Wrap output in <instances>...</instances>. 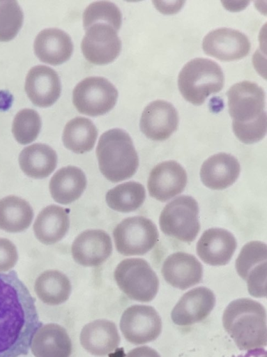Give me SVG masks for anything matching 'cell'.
<instances>
[{"mask_svg":"<svg viewBox=\"0 0 267 357\" xmlns=\"http://www.w3.org/2000/svg\"><path fill=\"white\" fill-rule=\"evenodd\" d=\"M41 326L35 299L16 272L0 273V357L26 355Z\"/></svg>","mask_w":267,"mask_h":357,"instance_id":"cell-1","label":"cell"},{"mask_svg":"<svg viewBox=\"0 0 267 357\" xmlns=\"http://www.w3.org/2000/svg\"><path fill=\"white\" fill-rule=\"evenodd\" d=\"M229 114L236 137L244 144L262 139L266 132L265 93L257 83L242 81L227 92Z\"/></svg>","mask_w":267,"mask_h":357,"instance_id":"cell-2","label":"cell"},{"mask_svg":"<svg viewBox=\"0 0 267 357\" xmlns=\"http://www.w3.org/2000/svg\"><path fill=\"white\" fill-rule=\"evenodd\" d=\"M222 324L241 350L258 349L266 345V312L256 301L242 298L231 301L223 312Z\"/></svg>","mask_w":267,"mask_h":357,"instance_id":"cell-3","label":"cell"},{"mask_svg":"<svg viewBox=\"0 0 267 357\" xmlns=\"http://www.w3.org/2000/svg\"><path fill=\"white\" fill-rule=\"evenodd\" d=\"M96 156L102 174L117 183L131 178L139 167V157L128 133L114 128L100 136Z\"/></svg>","mask_w":267,"mask_h":357,"instance_id":"cell-4","label":"cell"},{"mask_svg":"<svg viewBox=\"0 0 267 357\" xmlns=\"http://www.w3.org/2000/svg\"><path fill=\"white\" fill-rule=\"evenodd\" d=\"M224 76L220 66L204 58L188 61L178 77V86L182 96L194 105H200L211 94L224 86Z\"/></svg>","mask_w":267,"mask_h":357,"instance_id":"cell-5","label":"cell"},{"mask_svg":"<svg viewBox=\"0 0 267 357\" xmlns=\"http://www.w3.org/2000/svg\"><path fill=\"white\" fill-rule=\"evenodd\" d=\"M114 278L119 289L129 298L139 302L152 301L159 289L156 273L144 259L122 260L114 270Z\"/></svg>","mask_w":267,"mask_h":357,"instance_id":"cell-6","label":"cell"},{"mask_svg":"<svg viewBox=\"0 0 267 357\" xmlns=\"http://www.w3.org/2000/svg\"><path fill=\"white\" fill-rule=\"evenodd\" d=\"M199 206L191 196H179L162 209L159 225L166 235L183 242H192L200 230Z\"/></svg>","mask_w":267,"mask_h":357,"instance_id":"cell-7","label":"cell"},{"mask_svg":"<svg viewBox=\"0 0 267 357\" xmlns=\"http://www.w3.org/2000/svg\"><path fill=\"white\" fill-rule=\"evenodd\" d=\"M116 250L124 256L143 255L153 248L159 234L155 225L144 216L123 219L113 230Z\"/></svg>","mask_w":267,"mask_h":357,"instance_id":"cell-8","label":"cell"},{"mask_svg":"<svg viewBox=\"0 0 267 357\" xmlns=\"http://www.w3.org/2000/svg\"><path fill=\"white\" fill-rule=\"evenodd\" d=\"M118 98L116 87L106 78L88 77L79 82L73 91V102L81 114L97 116L109 112Z\"/></svg>","mask_w":267,"mask_h":357,"instance_id":"cell-9","label":"cell"},{"mask_svg":"<svg viewBox=\"0 0 267 357\" xmlns=\"http://www.w3.org/2000/svg\"><path fill=\"white\" fill-rule=\"evenodd\" d=\"M119 326L125 339L134 344L154 341L162 331L160 315L153 307L145 305H133L126 308Z\"/></svg>","mask_w":267,"mask_h":357,"instance_id":"cell-10","label":"cell"},{"mask_svg":"<svg viewBox=\"0 0 267 357\" xmlns=\"http://www.w3.org/2000/svg\"><path fill=\"white\" fill-rule=\"evenodd\" d=\"M85 31L81 49L89 63L105 65L112 62L119 56L121 41L114 26L108 23L96 22Z\"/></svg>","mask_w":267,"mask_h":357,"instance_id":"cell-11","label":"cell"},{"mask_svg":"<svg viewBox=\"0 0 267 357\" xmlns=\"http://www.w3.org/2000/svg\"><path fill=\"white\" fill-rule=\"evenodd\" d=\"M247 36L238 30L219 28L208 33L203 39L205 54L224 61L239 60L250 51Z\"/></svg>","mask_w":267,"mask_h":357,"instance_id":"cell-12","label":"cell"},{"mask_svg":"<svg viewBox=\"0 0 267 357\" xmlns=\"http://www.w3.org/2000/svg\"><path fill=\"white\" fill-rule=\"evenodd\" d=\"M188 181L185 169L174 160L162 162L151 171L147 187L150 196L164 202L181 193Z\"/></svg>","mask_w":267,"mask_h":357,"instance_id":"cell-13","label":"cell"},{"mask_svg":"<svg viewBox=\"0 0 267 357\" xmlns=\"http://www.w3.org/2000/svg\"><path fill=\"white\" fill-rule=\"evenodd\" d=\"M215 305L213 292L205 287L194 288L184 294L171 313L177 326H188L206 319Z\"/></svg>","mask_w":267,"mask_h":357,"instance_id":"cell-14","label":"cell"},{"mask_svg":"<svg viewBox=\"0 0 267 357\" xmlns=\"http://www.w3.org/2000/svg\"><path fill=\"white\" fill-rule=\"evenodd\" d=\"M112 252L109 235L102 229H87L80 233L71 245L74 261L84 266L102 265Z\"/></svg>","mask_w":267,"mask_h":357,"instance_id":"cell-15","label":"cell"},{"mask_svg":"<svg viewBox=\"0 0 267 357\" xmlns=\"http://www.w3.org/2000/svg\"><path fill=\"white\" fill-rule=\"evenodd\" d=\"M178 115L170 102L156 100L143 110L140 129L143 134L153 141L167 139L177 129Z\"/></svg>","mask_w":267,"mask_h":357,"instance_id":"cell-16","label":"cell"},{"mask_svg":"<svg viewBox=\"0 0 267 357\" xmlns=\"http://www.w3.org/2000/svg\"><path fill=\"white\" fill-rule=\"evenodd\" d=\"M24 89L34 105L47 107L52 105L59 98L61 86L59 77L54 70L39 65L29 70Z\"/></svg>","mask_w":267,"mask_h":357,"instance_id":"cell-17","label":"cell"},{"mask_svg":"<svg viewBox=\"0 0 267 357\" xmlns=\"http://www.w3.org/2000/svg\"><path fill=\"white\" fill-rule=\"evenodd\" d=\"M161 272L168 284L184 290L201 282L203 267L194 256L184 252H176L165 259Z\"/></svg>","mask_w":267,"mask_h":357,"instance_id":"cell-18","label":"cell"},{"mask_svg":"<svg viewBox=\"0 0 267 357\" xmlns=\"http://www.w3.org/2000/svg\"><path fill=\"white\" fill-rule=\"evenodd\" d=\"M237 243L227 229L211 228L204 231L197 243V254L206 264L223 266L231 259Z\"/></svg>","mask_w":267,"mask_h":357,"instance_id":"cell-19","label":"cell"},{"mask_svg":"<svg viewBox=\"0 0 267 357\" xmlns=\"http://www.w3.org/2000/svg\"><path fill=\"white\" fill-rule=\"evenodd\" d=\"M79 341L87 352L102 357L114 352L119 347L121 337L113 321L99 319L83 326Z\"/></svg>","mask_w":267,"mask_h":357,"instance_id":"cell-20","label":"cell"},{"mask_svg":"<svg viewBox=\"0 0 267 357\" xmlns=\"http://www.w3.org/2000/svg\"><path fill=\"white\" fill-rule=\"evenodd\" d=\"M30 349L35 357H70L72 342L64 327L50 323L38 328Z\"/></svg>","mask_w":267,"mask_h":357,"instance_id":"cell-21","label":"cell"},{"mask_svg":"<svg viewBox=\"0 0 267 357\" xmlns=\"http://www.w3.org/2000/svg\"><path fill=\"white\" fill-rule=\"evenodd\" d=\"M241 166L231 154L219 153L206 159L200 169L202 183L212 190H223L231 186L238 178Z\"/></svg>","mask_w":267,"mask_h":357,"instance_id":"cell-22","label":"cell"},{"mask_svg":"<svg viewBox=\"0 0 267 357\" xmlns=\"http://www.w3.org/2000/svg\"><path fill=\"white\" fill-rule=\"evenodd\" d=\"M34 53L43 62L56 66L67 61L73 51L70 36L65 31L50 28L43 29L36 36Z\"/></svg>","mask_w":267,"mask_h":357,"instance_id":"cell-23","label":"cell"},{"mask_svg":"<svg viewBox=\"0 0 267 357\" xmlns=\"http://www.w3.org/2000/svg\"><path fill=\"white\" fill-rule=\"evenodd\" d=\"M87 180L84 172L75 166L59 169L51 178L49 192L53 199L69 204L78 199L86 189Z\"/></svg>","mask_w":267,"mask_h":357,"instance_id":"cell-24","label":"cell"},{"mask_svg":"<svg viewBox=\"0 0 267 357\" xmlns=\"http://www.w3.org/2000/svg\"><path fill=\"white\" fill-rule=\"evenodd\" d=\"M70 219L66 208L49 205L38 215L33 229L35 236L45 245H52L61 241L67 234Z\"/></svg>","mask_w":267,"mask_h":357,"instance_id":"cell-25","label":"cell"},{"mask_svg":"<svg viewBox=\"0 0 267 357\" xmlns=\"http://www.w3.org/2000/svg\"><path fill=\"white\" fill-rule=\"evenodd\" d=\"M19 165L29 177L41 179L49 176L57 165V155L49 146L36 143L25 147L20 153Z\"/></svg>","mask_w":267,"mask_h":357,"instance_id":"cell-26","label":"cell"},{"mask_svg":"<svg viewBox=\"0 0 267 357\" xmlns=\"http://www.w3.org/2000/svg\"><path fill=\"white\" fill-rule=\"evenodd\" d=\"M71 290L69 278L57 270L43 271L34 283L36 296L43 303L49 305H58L67 301Z\"/></svg>","mask_w":267,"mask_h":357,"instance_id":"cell-27","label":"cell"},{"mask_svg":"<svg viewBox=\"0 0 267 357\" xmlns=\"http://www.w3.org/2000/svg\"><path fill=\"white\" fill-rule=\"evenodd\" d=\"M33 218L31 206L24 199L9 195L0 199V229L16 233L26 230Z\"/></svg>","mask_w":267,"mask_h":357,"instance_id":"cell-28","label":"cell"},{"mask_svg":"<svg viewBox=\"0 0 267 357\" xmlns=\"http://www.w3.org/2000/svg\"><path fill=\"white\" fill-rule=\"evenodd\" d=\"M98 137V130L91 120L78 116L70 120L63 131V143L75 153L91 151Z\"/></svg>","mask_w":267,"mask_h":357,"instance_id":"cell-29","label":"cell"},{"mask_svg":"<svg viewBox=\"0 0 267 357\" xmlns=\"http://www.w3.org/2000/svg\"><path fill=\"white\" fill-rule=\"evenodd\" d=\"M145 198L146 190L142 184L128 181L108 190L105 201L107 206L114 211L130 213L141 207Z\"/></svg>","mask_w":267,"mask_h":357,"instance_id":"cell-30","label":"cell"},{"mask_svg":"<svg viewBox=\"0 0 267 357\" xmlns=\"http://www.w3.org/2000/svg\"><path fill=\"white\" fill-rule=\"evenodd\" d=\"M82 20L85 30L94 23L104 22L111 24L119 31L121 26L122 15L114 3L100 1L93 2L85 8Z\"/></svg>","mask_w":267,"mask_h":357,"instance_id":"cell-31","label":"cell"},{"mask_svg":"<svg viewBox=\"0 0 267 357\" xmlns=\"http://www.w3.org/2000/svg\"><path fill=\"white\" fill-rule=\"evenodd\" d=\"M41 119L38 112L32 109L20 110L14 117L12 132L16 141L21 144L33 142L39 135Z\"/></svg>","mask_w":267,"mask_h":357,"instance_id":"cell-32","label":"cell"},{"mask_svg":"<svg viewBox=\"0 0 267 357\" xmlns=\"http://www.w3.org/2000/svg\"><path fill=\"white\" fill-rule=\"evenodd\" d=\"M23 12L16 1L0 0V41L13 39L23 23Z\"/></svg>","mask_w":267,"mask_h":357,"instance_id":"cell-33","label":"cell"},{"mask_svg":"<svg viewBox=\"0 0 267 357\" xmlns=\"http://www.w3.org/2000/svg\"><path fill=\"white\" fill-rule=\"evenodd\" d=\"M266 245L259 241L246 243L241 249L236 261V269L239 276L245 280L250 271L256 266L266 261Z\"/></svg>","mask_w":267,"mask_h":357,"instance_id":"cell-34","label":"cell"},{"mask_svg":"<svg viewBox=\"0 0 267 357\" xmlns=\"http://www.w3.org/2000/svg\"><path fill=\"white\" fill-rule=\"evenodd\" d=\"M266 271L267 262L266 261L254 266L248 273L245 280L248 292L251 296L257 298L266 296Z\"/></svg>","mask_w":267,"mask_h":357,"instance_id":"cell-35","label":"cell"},{"mask_svg":"<svg viewBox=\"0 0 267 357\" xmlns=\"http://www.w3.org/2000/svg\"><path fill=\"white\" fill-rule=\"evenodd\" d=\"M17 259V248L13 243L7 238H0V272L13 268Z\"/></svg>","mask_w":267,"mask_h":357,"instance_id":"cell-36","label":"cell"},{"mask_svg":"<svg viewBox=\"0 0 267 357\" xmlns=\"http://www.w3.org/2000/svg\"><path fill=\"white\" fill-rule=\"evenodd\" d=\"M125 357H160V356L155 349L147 346H142L132 349Z\"/></svg>","mask_w":267,"mask_h":357,"instance_id":"cell-37","label":"cell"}]
</instances>
